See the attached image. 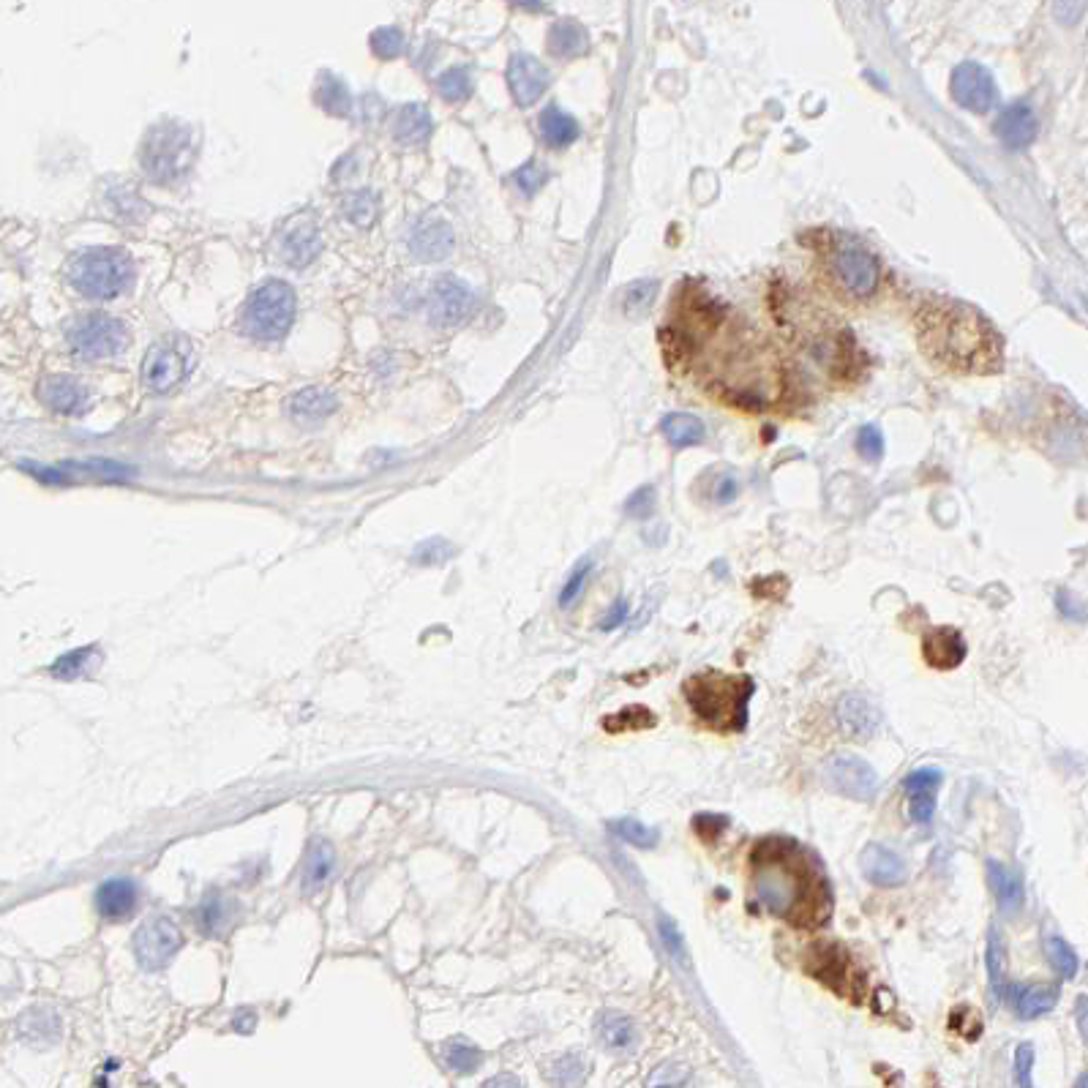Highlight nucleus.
Wrapping results in <instances>:
<instances>
[{
    "label": "nucleus",
    "mask_w": 1088,
    "mask_h": 1088,
    "mask_svg": "<svg viewBox=\"0 0 1088 1088\" xmlns=\"http://www.w3.org/2000/svg\"><path fill=\"white\" fill-rule=\"evenodd\" d=\"M750 887L772 917L802 930L821 928L832 914V889L808 849L789 838L756 843L750 857Z\"/></svg>",
    "instance_id": "f257e3e1"
},
{
    "label": "nucleus",
    "mask_w": 1088,
    "mask_h": 1088,
    "mask_svg": "<svg viewBox=\"0 0 1088 1088\" xmlns=\"http://www.w3.org/2000/svg\"><path fill=\"white\" fill-rule=\"evenodd\" d=\"M919 339L930 358L955 371H990L1001 358L985 317L952 300H939L919 314Z\"/></svg>",
    "instance_id": "f03ea898"
},
{
    "label": "nucleus",
    "mask_w": 1088,
    "mask_h": 1088,
    "mask_svg": "<svg viewBox=\"0 0 1088 1088\" xmlns=\"http://www.w3.org/2000/svg\"><path fill=\"white\" fill-rule=\"evenodd\" d=\"M682 693L690 712L712 731L731 734L748 726V704L756 682L734 674H693L685 679Z\"/></svg>",
    "instance_id": "7ed1b4c3"
},
{
    "label": "nucleus",
    "mask_w": 1088,
    "mask_h": 1088,
    "mask_svg": "<svg viewBox=\"0 0 1088 1088\" xmlns=\"http://www.w3.org/2000/svg\"><path fill=\"white\" fill-rule=\"evenodd\" d=\"M194 161V131L180 120H161L145 134L140 164L156 183H175Z\"/></svg>",
    "instance_id": "20e7f679"
},
{
    "label": "nucleus",
    "mask_w": 1088,
    "mask_h": 1088,
    "mask_svg": "<svg viewBox=\"0 0 1088 1088\" xmlns=\"http://www.w3.org/2000/svg\"><path fill=\"white\" fill-rule=\"evenodd\" d=\"M134 268L126 251L88 249L77 254L69 265L74 290L90 300H112L129 287Z\"/></svg>",
    "instance_id": "39448f33"
},
{
    "label": "nucleus",
    "mask_w": 1088,
    "mask_h": 1088,
    "mask_svg": "<svg viewBox=\"0 0 1088 1088\" xmlns=\"http://www.w3.org/2000/svg\"><path fill=\"white\" fill-rule=\"evenodd\" d=\"M295 320V292L284 281H268L251 292L240 311V328L249 339L279 341Z\"/></svg>",
    "instance_id": "423d86ee"
},
{
    "label": "nucleus",
    "mask_w": 1088,
    "mask_h": 1088,
    "mask_svg": "<svg viewBox=\"0 0 1088 1088\" xmlns=\"http://www.w3.org/2000/svg\"><path fill=\"white\" fill-rule=\"evenodd\" d=\"M829 273L840 292L854 300L870 298L879 287V262L854 240H838L829 249Z\"/></svg>",
    "instance_id": "0eeeda50"
},
{
    "label": "nucleus",
    "mask_w": 1088,
    "mask_h": 1088,
    "mask_svg": "<svg viewBox=\"0 0 1088 1088\" xmlns=\"http://www.w3.org/2000/svg\"><path fill=\"white\" fill-rule=\"evenodd\" d=\"M66 339H69L71 352L80 360H104L118 355L126 347L129 330L110 314H85L80 320L71 322Z\"/></svg>",
    "instance_id": "6e6552de"
},
{
    "label": "nucleus",
    "mask_w": 1088,
    "mask_h": 1088,
    "mask_svg": "<svg viewBox=\"0 0 1088 1088\" xmlns=\"http://www.w3.org/2000/svg\"><path fill=\"white\" fill-rule=\"evenodd\" d=\"M805 971L816 977L821 985L832 988L838 996L857 1001L862 993V974L854 966L851 952L838 941H821L808 949Z\"/></svg>",
    "instance_id": "1a4fd4ad"
},
{
    "label": "nucleus",
    "mask_w": 1088,
    "mask_h": 1088,
    "mask_svg": "<svg viewBox=\"0 0 1088 1088\" xmlns=\"http://www.w3.org/2000/svg\"><path fill=\"white\" fill-rule=\"evenodd\" d=\"M191 371V344L180 336L156 341L142 363V385L150 393H167Z\"/></svg>",
    "instance_id": "9d476101"
},
{
    "label": "nucleus",
    "mask_w": 1088,
    "mask_h": 1088,
    "mask_svg": "<svg viewBox=\"0 0 1088 1088\" xmlns=\"http://www.w3.org/2000/svg\"><path fill=\"white\" fill-rule=\"evenodd\" d=\"M183 947V933L170 917H153L134 933V955L145 971H159Z\"/></svg>",
    "instance_id": "9b49d317"
},
{
    "label": "nucleus",
    "mask_w": 1088,
    "mask_h": 1088,
    "mask_svg": "<svg viewBox=\"0 0 1088 1088\" xmlns=\"http://www.w3.org/2000/svg\"><path fill=\"white\" fill-rule=\"evenodd\" d=\"M827 778L832 789L854 802H873L879 794V775L868 761L854 753H838L827 761Z\"/></svg>",
    "instance_id": "f8f14e48"
},
{
    "label": "nucleus",
    "mask_w": 1088,
    "mask_h": 1088,
    "mask_svg": "<svg viewBox=\"0 0 1088 1088\" xmlns=\"http://www.w3.org/2000/svg\"><path fill=\"white\" fill-rule=\"evenodd\" d=\"M952 99L958 101L963 110L974 112V115L990 112L996 99H999L993 74L985 66L974 63V60L960 63L958 69L952 71Z\"/></svg>",
    "instance_id": "ddd939ff"
},
{
    "label": "nucleus",
    "mask_w": 1088,
    "mask_h": 1088,
    "mask_svg": "<svg viewBox=\"0 0 1088 1088\" xmlns=\"http://www.w3.org/2000/svg\"><path fill=\"white\" fill-rule=\"evenodd\" d=\"M472 306H475V295L464 281L453 279V276H442L434 281L429 295V320L434 325H440V328L459 325L461 320L470 317Z\"/></svg>",
    "instance_id": "4468645a"
},
{
    "label": "nucleus",
    "mask_w": 1088,
    "mask_h": 1088,
    "mask_svg": "<svg viewBox=\"0 0 1088 1088\" xmlns=\"http://www.w3.org/2000/svg\"><path fill=\"white\" fill-rule=\"evenodd\" d=\"M320 224L311 216H295L279 235V257L290 268H306L320 257Z\"/></svg>",
    "instance_id": "2eb2a0df"
},
{
    "label": "nucleus",
    "mask_w": 1088,
    "mask_h": 1088,
    "mask_svg": "<svg viewBox=\"0 0 1088 1088\" xmlns=\"http://www.w3.org/2000/svg\"><path fill=\"white\" fill-rule=\"evenodd\" d=\"M508 85L521 107H530L549 88V71L532 55H513L508 63Z\"/></svg>",
    "instance_id": "dca6fc26"
},
{
    "label": "nucleus",
    "mask_w": 1088,
    "mask_h": 1088,
    "mask_svg": "<svg viewBox=\"0 0 1088 1088\" xmlns=\"http://www.w3.org/2000/svg\"><path fill=\"white\" fill-rule=\"evenodd\" d=\"M859 870L876 887H900V884H906V879H909L906 859L895 854L892 849H887V846H879V843H870L859 854Z\"/></svg>",
    "instance_id": "f3484780"
},
{
    "label": "nucleus",
    "mask_w": 1088,
    "mask_h": 1088,
    "mask_svg": "<svg viewBox=\"0 0 1088 1088\" xmlns=\"http://www.w3.org/2000/svg\"><path fill=\"white\" fill-rule=\"evenodd\" d=\"M412 257L420 262H440L453 251V230L442 219H420L410 235Z\"/></svg>",
    "instance_id": "a211bd4d"
},
{
    "label": "nucleus",
    "mask_w": 1088,
    "mask_h": 1088,
    "mask_svg": "<svg viewBox=\"0 0 1088 1088\" xmlns=\"http://www.w3.org/2000/svg\"><path fill=\"white\" fill-rule=\"evenodd\" d=\"M922 655L930 669L952 671L966 660V641L958 628H930L922 636Z\"/></svg>",
    "instance_id": "6ab92c4d"
},
{
    "label": "nucleus",
    "mask_w": 1088,
    "mask_h": 1088,
    "mask_svg": "<svg viewBox=\"0 0 1088 1088\" xmlns=\"http://www.w3.org/2000/svg\"><path fill=\"white\" fill-rule=\"evenodd\" d=\"M1037 134H1039V120L1026 101H1015V104H1009L1007 110L999 115V120H996V137H999L1009 150L1029 148L1031 142L1037 140Z\"/></svg>",
    "instance_id": "aec40b11"
},
{
    "label": "nucleus",
    "mask_w": 1088,
    "mask_h": 1088,
    "mask_svg": "<svg viewBox=\"0 0 1088 1088\" xmlns=\"http://www.w3.org/2000/svg\"><path fill=\"white\" fill-rule=\"evenodd\" d=\"M39 399L55 412H63V415H74L85 407L88 401V390L80 380H74L69 374H52V377H44L39 385Z\"/></svg>",
    "instance_id": "412c9836"
},
{
    "label": "nucleus",
    "mask_w": 1088,
    "mask_h": 1088,
    "mask_svg": "<svg viewBox=\"0 0 1088 1088\" xmlns=\"http://www.w3.org/2000/svg\"><path fill=\"white\" fill-rule=\"evenodd\" d=\"M988 884L993 889V898L999 903L1001 914H1018L1026 903V884L1018 870L1007 868L1004 862L988 859Z\"/></svg>",
    "instance_id": "4be33fe9"
},
{
    "label": "nucleus",
    "mask_w": 1088,
    "mask_h": 1088,
    "mask_svg": "<svg viewBox=\"0 0 1088 1088\" xmlns=\"http://www.w3.org/2000/svg\"><path fill=\"white\" fill-rule=\"evenodd\" d=\"M96 909L104 919L118 922L134 914L137 909V884L131 879H110L104 881L96 892Z\"/></svg>",
    "instance_id": "5701e85b"
},
{
    "label": "nucleus",
    "mask_w": 1088,
    "mask_h": 1088,
    "mask_svg": "<svg viewBox=\"0 0 1088 1088\" xmlns=\"http://www.w3.org/2000/svg\"><path fill=\"white\" fill-rule=\"evenodd\" d=\"M1009 996L1018 1018L1037 1020L1059 1004L1061 990L1059 985H1029V988H1009Z\"/></svg>",
    "instance_id": "b1692460"
},
{
    "label": "nucleus",
    "mask_w": 1088,
    "mask_h": 1088,
    "mask_svg": "<svg viewBox=\"0 0 1088 1088\" xmlns=\"http://www.w3.org/2000/svg\"><path fill=\"white\" fill-rule=\"evenodd\" d=\"M333 412H336V396L325 388L300 390L290 401V415L295 423H303V426H317Z\"/></svg>",
    "instance_id": "393cba45"
},
{
    "label": "nucleus",
    "mask_w": 1088,
    "mask_h": 1088,
    "mask_svg": "<svg viewBox=\"0 0 1088 1088\" xmlns=\"http://www.w3.org/2000/svg\"><path fill=\"white\" fill-rule=\"evenodd\" d=\"M838 718L840 726L854 734V737H868L879 726V715L865 696H857V693H849L843 696L838 704Z\"/></svg>",
    "instance_id": "a878e982"
},
{
    "label": "nucleus",
    "mask_w": 1088,
    "mask_h": 1088,
    "mask_svg": "<svg viewBox=\"0 0 1088 1088\" xmlns=\"http://www.w3.org/2000/svg\"><path fill=\"white\" fill-rule=\"evenodd\" d=\"M431 134V112L423 104L401 107L393 120V137L399 145H423Z\"/></svg>",
    "instance_id": "bb28decb"
},
{
    "label": "nucleus",
    "mask_w": 1088,
    "mask_h": 1088,
    "mask_svg": "<svg viewBox=\"0 0 1088 1088\" xmlns=\"http://www.w3.org/2000/svg\"><path fill=\"white\" fill-rule=\"evenodd\" d=\"M660 431L663 437L669 440L671 448H693V445H701L704 437H707V429L696 415L690 412H671L660 423Z\"/></svg>",
    "instance_id": "cd10ccee"
},
{
    "label": "nucleus",
    "mask_w": 1088,
    "mask_h": 1088,
    "mask_svg": "<svg viewBox=\"0 0 1088 1088\" xmlns=\"http://www.w3.org/2000/svg\"><path fill=\"white\" fill-rule=\"evenodd\" d=\"M579 134V123L568 112H562L559 107H546L540 112V137L551 148H568L579 140Z\"/></svg>",
    "instance_id": "c85d7f7f"
},
{
    "label": "nucleus",
    "mask_w": 1088,
    "mask_h": 1088,
    "mask_svg": "<svg viewBox=\"0 0 1088 1088\" xmlns=\"http://www.w3.org/2000/svg\"><path fill=\"white\" fill-rule=\"evenodd\" d=\"M598 1034L611 1050H625L628 1053V1050H636V1045H639L636 1023L622 1012H606L598 1020Z\"/></svg>",
    "instance_id": "c756f323"
},
{
    "label": "nucleus",
    "mask_w": 1088,
    "mask_h": 1088,
    "mask_svg": "<svg viewBox=\"0 0 1088 1088\" xmlns=\"http://www.w3.org/2000/svg\"><path fill=\"white\" fill-rule=\"evenodd\" d=\"M20 1037L30 1045H52L60 1037V1018L52 1009H30L20 1020Z\"/></svg>",
    "instance_id": "7c9ffc66"
},
{
    "label": "nucleus",
    "mask_w": 1088,
    "mask_h": 1088,
    "mask_svg": "<svg viewBox=\"0 0 1088 1088\" xmlns=\"http://www.w3.org/2000/svg\"><path fill=\"white\" fill-rule=\"evenodd\" d=\"M587 47H589L587 30L581 28L579 22L562 20L551 28L549 33L551 55H557V58H579V55L587 52Z\"/></svg>",
    "instance_id": "2f4dec72"
},
{
    "label": "nucleus",
    "mask_w": 1088,
    "mask_h": 1088,
    "mask_svg": "<svg viewBox=\"0 0 1088 1088\" xmlns=\"http://www.w3.org/2000/svg\"><path fill=\"white\" fill-rule=\"evenodd\" d=\"M232 914H235V903H232L227 895H221V892H210L208 898L202 900L200 909H197V919H200L202 933H208V936H221L224 930L230 928Z\"/></svg>",
    "instance_id": "473e14b6"
},
{
    "label": "nucleus",
    "mask_w": 1088,
    "mask_h": 1088,
    "mask_svg": "<svg viewBox=\"0 0 1088 1088\" xmlns=\"http://www.w3.org/2000/svg\"><path fill=\"white\" fill-rule=\"evenodd\" d=\"M333 862H336V854H333V846L328 840H314L309 846V854H306V865H303V889L311 892L320 884H325L333 870Z\"/></svg>",
    "instance_id": "72a5a7b5"
},
{
    "label": "nucleus",
    "mask_w": 1088,
    "mask_h": 1088,
    "mask_svg": "<svg viewBox=\"0 0 1088 1088\" xmlns=\"http://www.w3.org/2000/svg\"><path fill=\"white\" fill-rule=\"evenodd\" d=\"M1042 949H1045V958H1048L1050 969L1056 971L1061 979H1075V977H1078V969H1080L1078 952L1069 947L1067 941L1061 939V936H1056V933H1048V936L1042 939Z\"/></svg>",
    "instance_id": "f704fd0d"
},
{
    "label": "nucleus",
    "mask_w": 1088,
    "mask_h": 1088,
    "mask_svg": "<svg viewBox=\"0 0 1088 1088\" xmlns=\"http://www.w3.org/2000/svg\"><path fill=\"white\" fill-rule=\"evenodd\" d=\"M377 213H380V202H377V197L369 189L352 191V194H347L341 200V216L350 221V224H355V227H360V230L371 227L377 221Z\"/></svg>",
    "instance_id": "c9c22d12"
},
{
    "label": "nucleus",
    "mask_w": 1088,
    "mask_h": 1088,
    "mask_svg": "<svg viewBox=\"0 0 1088 1088\" xmlns=\"http://www.w3.org/2000/svg\"><path fill=\"white\" fill-rule=\"evenodd\" d=\"M317 104H320L325 112H330V115L344 118V115H350L352 110L350 90H347V85H344L339 77H333V74H322L320 85H317Z\"/></svg>",
    "instance_id": "e433bc0d"
},
{
    "label": "nucleus",
    "mask_w": 1088,
    "mask_h": 1088,
    "mask_svg": "<svg viewBox=\"0 0 1088 1088\" xmlns=\"http://www.w3.org/2000/svg\"><path fill=\"white\" fill-rule=\"evenodd\" d=\"M442 1059H445V1064H448L453 1072H459V1075H470V1072H475V1069L483 1064V1053H480L472 1042H467V1039L456 1037L442 1045Z\"/></svg>",
    "instance_id": "4c0bfd02"
},
{
    "label": "nucleus",
    "mask_w": 1088,
    "mask_h": 1088,
    "mask_svg": "<svg viewBox=\"0 0 1088 1088\" xmlns=\"http://www.w3.org/2000/svg\"><path fill=\"white\" fill-rule=\"evenodd\" d=\"M658 723L655 712H649L647 707L641 704H633V707H625L617 715H609L603 720V729L611 731V734H622V731H639V729H652Z\"/></svg>",
    "instance_id": "58836bf2"
},
{
    "label": "nucleus",
    "mask_w": 1088,
    "mask_h": 1088,
    "mask_svg": "<svg viewBox=\"0 0 1088 1088\" xmlns=\"http://www.w3.org/2000/svg\"><path fill=\"white\" fill-rule=\"evenodd\" d=\"M609 829L617 835V838H622L625 843H630V846H636V849H655L658 846V832L652 827H647V824H641V821L636 819H614L609 821Z\"/></svg>",
    "instance_id": "ea45409f"
},
{
    "label": "nucleus",
    "mask_w": 1088,
    "mask_h": 1088,
    "mask_svg": "<svg viewBox=\"0 0 1088 1088\" xmlns=\"http://www.w3.org/2000/svg\"><path fill=\"white\" fill-rule=\"evenodd\" d=\"M96 652L99 649L96 647H82V649H71V652H66V655H60L55 663L50 666V674L55 679H77L82 677L85 671H88V663L93 658H96Z\"/></svg>",
    "instance_id": "a19ab883"
},
{
    "label": "nucleus",
    "mask_w": 1088,
    "mask_h": 1088,
    "mask_svg": "<svg viewBox=\"0 0 1088 1088\" xmlns=\"http://www.w3.org/2000/svg\"><path fill=\"white\" fill-rule=\"evenodd\" d=\"M985 966H988L990 988L996 996H1004L1007 990V982H1004V966H1007V952H1004V944H1001L999 933L990 930L988 936V949H985Z\"/></svg>",
    "instance_id": "79ce46f5"
},
{
    "label": "nucleus",
    "mask_w": 1088,
    "mask_h": 1088,
    "mask_svg": "<svg viewBox=\"0 0 1088 1088\" xmlns=\"http://www.w3.org/2000/svg\"><path fill=\"white\" fill-rule=\"evenodd\" d=\"M655 292H658V281L641 279L633 281L628 290H625V298H622V311L628 317H641L647 314L649 306L655 303Z\"/></svg>",
    "instance_id": "37998d69"
},
{
    "label": "nucleus",
    "mask_w": 1088,
    "mask_h": 1088,
    "mask_svg": "<svg viewBox=\"0 0 1088 1088\" xmlns=\"http://www.w3.org/2000/svg\"><path fill=\"white\" fill-rule=\"evenodd\" d=\"M440 88V96L445 101H453V104H461L472 96V77L467 69H450L445 71L437 82Z\"/></svg>",
    "instance_id": "c03bdc74"
},
{
    "label": "nucleus",
    "mask_w": 1088,
    "mask_h": 1088,
    "mask_svg": "<svg viewBox=\"0 0 1088 1088\" xmlns=\"http://www.w3.org/2000/svg\"><path fill=\"white\" fill-rule=\"evenodd\" d=\"M589 573H592V559L587 557V559H581L579 565L573 568V573H570L568 581H565V587H562V592H559V606H562V609H573V606L579 603L581 592H584V587H587Z\"/></svg>",
    "instance_id": "a18cd8bd"
},
{
    "label": "nucleus",
    "mask_w": 1088,
    "mask_h": 1088,
    "mask_svg": "<svg viewBox=\"0 0 1088 1088\" xmlns=\"http://www.w3.org/2000/svg\"><path fill=\"white\" fill-rule=\"evenodd\" d=\"M587 1075V1061L581 1059L579 1053H568V1056H559L551 1067V1080L559 1083V1086H573V1083H581Z\"/></svg>",
    "instance_id": "49530a36"
},
{
    "label": "nucleus",
    "mask_w": 1088,
    "mask_h": 1088,
    "mask_svg": "<svg viewBox=\"0 0 1088 1088\" xmlns=\"http://www.w3.org/2000/svg\"><path fill=\"white\" fill-rule=\"evenodd\" d=\"M658 933H660V941H663V947H666V952H669L671 958L679 960L682 966H690L688 947H685V939H682V933H679L677 922H671L666 914H660Z\"/></svg>",
    "instance_id": "de8ad7c7"
},
{
    "label": "nucleus",
    "mask_w": 1088,
    "mask_h": 1088,
    "mask_svg": "<svg viewBox=\"0 0 1088 1088\" xmlns=\"http://www.w3.org/2000/svg\"><path fill=\"white\" fill-rule=\"evenodd\" d=\"M513 180H516V186L521 189V194L532 197V194H538V191L543 189V183L549 180V172H546V167H543L540 161H527L524 167L516 170Z\"/></svg>",
    "instance_id": "09e8293b"
},
{
    "label": "nucleus",
    "mask_w": 1088,
    "mask_h": 1088,
    "mask_svg": "<svg viewBox=\"0 0 1088 1088\" xmlns=\"http://www.w3.org/2000/svg\"><path fill=\"white\" fill-rule=\"evenodd\" d=\"M936 791L939 789H911L909 794V813L917 824H928L936 813Z\"/></svg>",
    "instance_id": "8fccbe9b"
},
{
    "label": "nucleus",
    "mask_w": 1088,
    "mask_h": 1088,
    "mask_svg": "<svg viewBox=\"0 0 1088 1088\" xmlns=\"http://www.w3.org/2000/svg\"><path fill=\"white\" fill-rule=\"evenodd\" d=\"M857 450L865 461H879L884 456V434L879 426L868 423L857 431Z\"/></svg>",
    "instance_id": "3c124183"
},
{
    "label": "nucleus",
    "mask_w": 1088,
    "mask_h": 1088,
    "mask_svg": "<svg viewBox=\"0 0 1088 1088\" xmlns=\"http://www.w3.org/2000/svg\"><path fill=\"white\" fill-rule=\"evenodd\" d=\"M688 1078H690L688 1067H682V1064H677V1061H666V1064H660V1067L649 1075L647 1086H682V1083H688Z\"/></svg>",
    "instance_id": "603ef678"
},
{
    "label": "nucleus",
    "mask_w": 1088,
    "mask_h": 1088,
    "mask_svg": "<svg viewBox=\"0 0 1088 1088\" xmlns=\"http://www.w3.org/2000/svg\"><path fill=\"white\" fill-rule=\"evenodd\" d=\"M401 44H404V39H401V33L396 28H382L371 36V50L380 58H396L401 52Z\"/></svg>",
    "instance_id": "864d4df0"
},
{
    "label": "nucleus",
    "mask_w": 1088,
    "mask_h": 1088,
    "mask_svg": "<svg viewBox=\"0 0 1088 1088\" xmlns=\"http://www.w3.org/2000/svg\"><path fill=\"white\" fill-rule=\"evenodd\" d=\"M625 510L633 519H649L655 513V489L652 486H641L639 491H633L625 502Z\"/></svg>",
    "instance_id": "5fc2aeb1"
},
{
    "label": "nucleus",
    "mask_w": 1088,
    "mask_h": 1088,
    "mask_svg": "<svg viewBox=\"0 0 1088 1088\" xmlns=\"http://www.w3.org/2000/svg\"><path fill=\"white\" fill-rule=\"evenodd\" d=\"M941 780H944V772H941V769L919 767V769H914L911 775H906V780H903V789H906V791H911V789H939Z\"/></svg>",
    "instance_id": "6e6d98bb"
},
{
    "label": "nucleus",
    "mask_w": 1088,
    "mask_h": 1088,
    "mask_svg": "<svg viewBox=\"0 0 1088 1088\" xmlns=\"http://www.w3.org/2000/svg\"><path fill=\"white\" fill-rule=\"evenodd\" d=\"M1031 1067H1034V1048H1031L1029 1042H1023L1015 1050V1083L1020 1088L1031 1086Z\"/></svg>",
    "instance_id": "4d7b16f0"
},
{
    "label": "nucleus",
    "mask_w": 1088,
    "mask_h": 1088,
    "mask_svg": "<svg viewBox=\"0 0 1088 1088\" xmlns=\"http://www.w3.org/2000/svg\"><path fill=\"white\" fill-rule=\"evenodd\" d=\"M448 554H450L448 543L440 538H434L429 540V543H420L418 551H415V562H420V565H440L442 559H448Z\"/></svg>",
    "instance_id": "13d9d810"
},
{
    "label": "nucleus",
    "mask_w": 1088,
    "mask_h": 1088,
    "mask_svg": "<svg viewBox=\"0 0 1088 1088\" xmlns=\"http://www.w3.org/2000/svg\"><path fill=\"white\" fill-rule=\"evenodd\" d=\"M1086 11V0H1056L1053 3V17L1061 22V25H1075L1083 17Z\"/></svg>",
    "instance_id": "bf43d9fd"
},
{
    "label": "nucleus",
    "mask_w": 1088,
    "mask_h": 1088,
    "mask_svg": "<svg viewBox=\"0 0 1088 1088\" xmlns=\"http://www.w3.org/2000/svg\"><path fill=\"white\" fill-rule=\"evenodd\" d=\"M726 827H729V819L726 816H715V813H699L693 819V829H696V835H701V838L720 835Z\"/></svg>",
    "instance_id": "052dcab7"
},
{
    "label": "nucleus",
    "mask_w": 1088,
    "mask_h": 1088,
    "mask_svg": "<svg viewBox=\"0 0 1088 1088\" xmlns=\"http://www.w3.org/2000/svg\"><path fill=\"white\" fill-rule=\"evenodd\" d=\"M737 494H739V483L734 475H720L718 483H715V489H712V497H715V502L718 505H729V502L737 500Z\"/></svg>",
    "instance_id": "680f3d73"
},
{
    "label": "nucleus",
    "mask_w": 1088,
    "mask_h": 1088,
    "mask_svg": "<svg viewBox=\"0 0 1088 1088\" xmlns=\"http://www.w3.org/2000/svg\"><path fill=\"white\" fill-rule=\"evenodd\" d=\"M628 614H630V611H628V603H625V600L619 598L617 603H614V606H611V609L606 611V617L600 619L598 628L603 630V633H609V630H617L619 625H622V622H625V619H628Z\"/></svg>",
    "instance_id": "e2e57ef3"
},
{
    "label": "nucleus",
    "mask_w": 1088,
    "mask_h": 1088,
    "mask_svg": "<svg viewBox=\"0 0 1088 1088\" xmlns=\"http://www.w3.org/2000/svg\"><path fill=\"white\" fill-rule=\"evenodd\" d=\"M1078 1026H1080V1037L1086 1039V996H1080L1078 999Z\"/></svg>",
    "instance_id": "0e129e2a"
},
{
    "label": "nucleus",
    "mask_w": 1088,
    "mask_h": 1088,
    "mask_svg": "<svg viewBox=\"0 0 1088 1088\" xmlns=\"http://www.w3.org/2000/svg\"><path fill=\"white\" fill-rule=\"evenodd\" d=\"M519 9H527V11H538L540 6H543V0H513Z\"/></svg>",
    "instance_id": "69168bd1"
}]
</instances>
